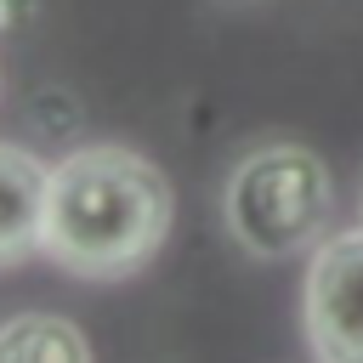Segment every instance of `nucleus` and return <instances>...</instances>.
<instances>
[{"mask_svg":"<svg viewBox=\"0 0 363 363\" xmlns=\"http://www.w3.org/2000/svg\"><path fill=\"white\" fill-rule=\"evenodd\" d=\"M221 210L250 255H295L329 227V170L301 142L255 147L233 164Z\"/></svg>","mask_w":363,"mask_h":363,"instance_id":"obj_2","label":"nucleus"},{"mask_svg":"<svg viewBox=\"0 0 363 363\" xmlns=\"http://www.w3.org/2000/svg\"><path fill=\"white\" fill-rule=\"evenodd\" d=\"M170 233V182L153 159L119 142L74 147L51 164L40 255L74 278L119 284L142 272Z\"/></svg>","mask_w":363,"mask_h":363,"instance_id":"obj_1","label":"nucleus"},{"mask_svg":"<svg viewBox=\"0 0 363 363\" xmlns=\"http://www.w3.org/2000/svg\"><path fill=\"white\" fill-rule=\"evenodd\" d=\"M0 363H91V346L57 312H17L0 323Z\"/></svg>","mask_w":363,"mask_h":363,"instance_id":"obj_5","label":"nucleus"},{"mask_svg":"<svg viewBox=\"0 0 363 363\" xmlns=\"http://www.w3.org/2000/svg\"><path fill=\"white\" fill-rule=\"evenodd\" d=\"M301 323L318 363H363V227L318 244Z\"/></svg>","mask_w":363,"mask_h":363,"instance_id":"obj_3","label":"nucleus"},{"mask_svg":"<svg viewBox=\"0 0 363 363\" xmlns=\"http://www.w3.org/2000/svg\"><path fill=\"white\" fill-rule=\"evenodd\" d=\"M45 193H51V170L28 147L0 142V267H23L40 255Z\"/></svg>","mask_w":363,"mask_h":363,"instance_id":"obj_4","label":"nucleus"}]
</instances>
